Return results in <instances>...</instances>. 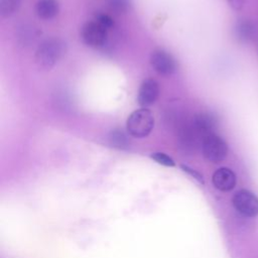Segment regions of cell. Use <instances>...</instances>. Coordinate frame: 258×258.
I'll list each match as a JSON object with an SVG mask.
<instances>
[{
	"label": "cell",
	"instance_id": "obj_1",
	"mask_svg": "<svg viewBox=\"0 0 258 258\" xmlns=\"http://www.w3.org/2000/svg\"><path fill=\"white\" fill-rule=\"evenodd\" d=\"M66 50L64 42L58 37L44 39L35 51V60L40 68H52L62 56Z\"/></svg>",
	"mask_w": 258,
	"mask_h": 258
},
{
	"label": "cell",
	"instance_id": "obj_2",
	"mask_svg": "<svg viewBox=\"0 0 258 258\" xmlns=\"http://www.w3.org/2000/svg\"><path fill=\"white\" fill-rule=\"evenodd\" d=\"M154 127V117L146 108L133 111L126 122L127 132L136 138H142L149 135Z\"/></svg>",
	"mask_w": 258,
	"mask_h": 258
},
{
	"label": "cell",
	"instance_id": "obj_3",
	"mask_svg": "<svg viewBox=\"0 0 258 258\" xmlns=\"http://www.w3.org/2000/svg\"><path fill=\"white\" fill-rule=\"evenodd\" d=\"M201 146L204 157L213 163L223 161L228 154V145L226 141L215 133L205 136Z\"/></svg>",
	"mask_w": 258,
	"mask_h": 258
},
{
	"label": "cell",
	"instance_id": "obj_4",
	"mask_svg": "<svg viewBox=\"0 0 258 258\" xmlns=\"http://www.w3.org/2000/svg\"><path fill=\"white\" fill-rule=\"evenodd\" d=\"M232 204L235 210L244 217L252 218L258 215V197L250 190H238L232 199Z\"/></svg>",
	"mask_w": 258,
	"mask_h": 258
},
{
	"label": "cell",
	"instance_id": "obj_5",
	"mask_svg": "<svg viewBox=\"0 0 258 258\" xmlns=\"http://www.w3.org/2000/svg\"><path fill=\"white\" fill-rule=\"evenodd\" d=\"M83 41L92 47L103 46L108 38V30L97 23L95 20L85 23L81 30Z\"/></svg>",
	"mask_w": 258,
	"mask_h": 258
},
{
	"label": "cell",
	"instance_id": "obj_6",
	"mask_svg": "<svg viewBox=\"0 0 258 258\" xmlns=\"http://www.w3.org/2000/svg\"><path fill=\"white\" fill-rule=\"evenodd\" d=\"M150 64L161 76H170L176 70V62L173 56L162 49L155 50L151 53Z\"/></svg>",
	"mask_w": 258,
	"mask_h": 258
},
{
	"label": "cell",
	"instance_id": "obj_7",
	"mask_svg": "<svg viewBox=\"0 0 258 258\" xmlns=\"http://www.w3.org/2000/svg\"><path fill=\"white\" fill-rule=\"evenodd\" d=\"M191 127L196 132L204 138L207 135L214 133L215 129L218 126L217 116L210 112H200L195 115L190 122Z\"/></svg>",
	"mask_w": 258,
	"mask_h": 258
},
{
	"label": "cell",
	"instance_id": "obj_8",
	"mask_svg": "<svg viewBox=\"0 0 258 258\" xmlns=\"http://www.w3.org/2000/svg\"><path fill=\"white\" fill-rule=\"evenodd\" d=\"M159 96V85L153 79H147L142 82L139 91L137 101L140 106L146 108L157 100Z\"/></svg>",
	"mask_w": 258,
	"mask_h": 258
},
{
	"label": "cell",
	"instance_id": "obj_9",
	"mask_svg": "<svg viewBox=\"0 0 258 258\" xmlns=\"http://www.w3.org/2000/svg\"><path fill=\"white\" fill-rule=\"evenodd\" d=\"M212 180L215 187L219 190L229 191L235 187L237 177L232 169L228 167H221L214 172Z\"/></svg>",
	"mask_w": 258,
	"mask_h": 258
},
{
	"label": "cell",
	"instance_id": "obj_10",
	"mask_svg": "<svg viewBox=\"0 0 258 258\" xmlns=\"http://www.w3.org/2000/svg\"><path fill=\"white\" fill-rule=\"evenodd\" d=\"M256 34L255 24L249 19H240L234 26V35L240 42H249Z\"/></svg>",
	"mask_w": 258,
	"mask_h": 258
},
{
	"label": "cell",
	"instance_id": "obj_11",
	"mask_svg": "<svg viewBox=\"0 0 258 258\" xmlns=\"http://www.w3.org/2000/svg\"><path fill=\"white\" fill-rule=\"evenodd\" d=\"M59 6L57 0H38L35 5V11L41 19H51L58 13Z\"/></svg>",
	"mask_w": 258,
	"mask_h": 258
},
{
	"label": "cell",
	"instance_id": "obj_12",
	"mask_svg": "<svg viewBox=\"0 0 258 258\" xmlns=\"http://www.w3.org/2000/svg\"><path fill=\"white\" fill-rule=\"evenodd\" d=\"M109 141L112 146L119 148V149H125L129 145V141H128L126 135L124 134V132L121 130H118V129L113 130L110 133Z\"/></svg>",
	"mask_w": 258,
	"mask_h": 258
},
{
	"label": "cell",
	"instance_id": "obj_13",
	"mask_svg": "<svg viewBox=\"0 0 258 258\" xmlns=\"http://www.w3.org/2000/svg\"><path fill=\"white\" fill-rule=\"evenodd\" d=\"M20 0H0V13L3 17L12 15L19 7Z\"/></svg>",
	"mask_w": 258,
	"mask_h": 258
},
{
	"label": "cell",
	"instance_id": "obj_14",
	"mask_svg": "<svg viewBox=\"0 0 258 258\" xmlns=\"http://www.w3.org/2000/svg\"><path fill=\"white\" fill-rule=\"evenodd\" d=\"M130 0H108L110 9L117 14L127 12L130 8Z\"/></svg>",
	"mask_w": 258,
	"mask_h": 258
},
{
	"label": "cell",
	"instance_id": "obj_15",
	"mask_svg": "<svg viewBox=\"0 0 258 258\" xmlns=\"http://www.w3.org/2000/svg\"><path fill=\"white\" fill-rule=\"evenodd\" d=\"M150 157L154 161H156L157 163H159L161 165H164V166H167V167L175 166V162L173 161V159L169 155H167L163 152H154V153L150 154Z\"/></svg>",
	"mask_w": 258,
	"mask_h": 258
},
{
	"label": "cell",
	"instance_id": "obj_16",
	"mask_svg": "<svg viewBox=\"0 0 258 258\" xmlns=\"http://www.w3.org/2000/svg\"><path fill=\"white\" fill-rule=\"evenodd\" d=\"M94 20L107 30H110L114 26L113 18L106 13H97Z\"/></svg>",
	"mask_w": 258,
	"mask_h": 258
},
{
	"label": "cell",
	"instance_id": "obj_17",
	"mask_svg": "<svg viewBox=\"0 0 258 258\" xmlns=\"http://www.w3.org/2000/svg\"><path fill=\"white\" fill-rule=\"evenodd\" d=\"M180 167H181V169H182L184 172H186V173H188L189 175H191V176H192L195 179H197L200 183H202V184L205 183L204 178H203V175H202L200 172H198L197 170H195V169H192V168H190V167H188L187 165H184V164H181Z\"/></svg>",
	"mask_w": 258,
	"mask_h": 258
},
{
	"label": "cell",
	"instance_id": "obj_18",
	"mask_svg": "<svg viewBox=\"0 0 258 258\" xmlns=\"http://www.w3.org/2000/svg\"><path fill=\"white\" fill-rule=\"evenodd\" d=\"M228 3L235 10H240L244 6V0H228Z\"/></svg>",
	"mask_w": 258,
	"mask_h": 258
}]
</instances>
